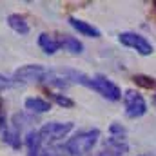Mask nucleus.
<instances>
[{"mask_svg": "<svg viewBox=\"0 0 156 156\" xmlns=\"http://www.w3.org/2000/svg\"><path fill=\"white\" fill-rule=\"evenodd\" d=\"M98 136H100V133H98L96 129L78 133L76 136H73V138L66 144V151L71 156L85 154V153H89V151L94 147V144L98 142Z\"/></svg>", "mask_w": 156, "mask_h": 156, "instance_id": "nucleus-1", "label": "nucleus"}, {"mask_svg": "<svg viewBox=\"0 0 156 156\" xmlns=\"http://www.w3.org/2000/svg\"><path fill=\"white\" fill-rule=\"evenodd\" d=\"M80 78L78 82L80 83H83V85H87V87H91V89H94L96 93H100L104 98H107V100H120L122 98V91L118 89L116 83H113L111 80H107V78H102V76H96V78H85V76H76Z\"/></svg>", "mask_w": 156, "mask_h": 156, "instance_id": "nucleus-2", "label": "nucleus"}, {"mask_svg": "<svg viewBox=\"0 0 156 156\" xmlns=\"http://www.w3.org/2000/svg\"><path fill=\"white\" fill-rule=\"evenodd\" d=\"M123 105H125V115L129 118H140L147 113V104L144 96L133 89L125 91L123 94Z\"/></svg>", "mask_w": 156, "mask_h": 156, "instance_id": "nucleus-3", "label": "nucleus"}, {"mask_svg": "<svg viewBox=\"0 0 156 156\" xmlns=\"http://www.w3.org/2000/svg\"><path fill=\"white\" fill-rule=\"evenodd\" d=\"M73 131V123L71 122H49L40 129V140H47V142H55L60 140L64 136H67Z\"/></svg>", "mask_w": 156, "mask_h": 156, "instance_id": "nucleus-4", "label": "nucleus"}, {"mask_svg": "<svg viewBox=\"0 0 156 156\" xmlns=\"http://www.w3.org/2000/svg\"><path fill=\"white\" fill-rule=\"evenodd\" d=\"M47 69L42 66H22L20 69L15 71V80L24 82V83H31V82H42L47 76Z\"/></svg>", "mask_w": 156, "mask_h": 156, "instance_id": "nucleus-5", "label": "nucleus"}, {"mask_svg": "<svg viewBox=\"0 0 156 156\" xmlns=\"http://www.w3.org/2000/svg\"><path fill=\"white\" fill-rule=\"evenodd\" d=\"M118 40L123 45H127L131 49H136L140 55H151L153 53V45L144 38L142 35H136V33H122L118 37Z\"/></svg>", "mask_w": 156, "mask_h": 156, "instance_id": "nucleus-6", "label": "nucleus"}, {"mask_svg": "<svg viewBox=\"0 0 156 156\" xmlns=\"http://www.w3.org/2000/svg\"><path fill=\"white\" fill-rule=\"evenodd\" d=\"M38 45L42 47V51L47 53V55H55V53L62 47L60 40H56V37L47 35V33H42V35L38 37Z\"/></svg>", "mask_w": 156, "mask_h": 156, "instance_id": "nucleus-7", "label": "nucleus"}, {"mask_svg": "<svg viewBox=\"0 0 156 156\" xmlns=\"http://www.w3.org/2000/svg\"><path fill=\"white\" fill-rule=\"evenodd\" d=\"M69 22H71V26L76 29L78 33H82L83 37H91V38H98V37H100V31H98L94 26H91V24H87V22H83V20L69 18Z\"/></svg>", "mask_w": 156, "mask_h": 156, "instance_id": "nucleus-8", "label": "nucleus"}, {"mask_svg": "<svg viewBox=\"0 0 156 156\" xmlns=\"http://www.w3.org/2000/svg\"><path fill=\"white\" fill-rule=\"evenodd\" d=\"M7 24H9V27H11L13 31H16V33H20V35H27V33H29V26H27L26 18L20 16V15H9Z\"/></svg>", "mask_w": 156, "mask_h": 156, "instance_id": "nucleus-9", "label": "nucleus"}, {"mask_svg": "<svg viewBox=\"0 0 156 156\" xmlns=\"http://www.w3.org/2000/svg\"><path fill=\"white\" fill-rule=\"evenodd\" d=\"M125 149H127V147H125L122 142H118V140H109L107 145L104 147V151L98 156H122L125 153Z\"/></svg>", "mask_w": 156, "mask_h": 156, "instance_id": "nucleus-10", "label": "nucleus"}, {"mask_svg": "<svg viewBox=\"0 0 156 156\" xmlns=\"http://www.w3.org/2000/svg\"><path fill=\"white\" fill-rule=\"evenodd\" d=\"M26 109L35 111V113H45V111L51 109V105H49V102L42 100L38 96H33V98H27L26 100Z\"/></svg>", "mask_w": 156, "mask_h": 156, "instance_id": "nucleus-11", "label": "nucleus"}, {"mask_svg": "<svg viewBox=\"0 0 156 156\" xmlns=\"http://www.w3.org/2000/svg\"><path fill=\"white\" fill-rule=\"evenodd\" d=\"M40 134L37 131H31L26 138V144H27V151H29V156H38L40 153Z\"/></svg>", "mask_w": 156, "mask_h": 156, "instance_id": "nucleus-12", "label": "nucleus"}, {"mask_svg": "<svg viewBox=\"0 0 156 156\" xmlns=\"http://www.w3.org/2000/svg\"><path fill=\"white\" fill-rule=\"evenodd\" d=\"M60 44H62V47H66L71 53H82V49H83V45L76 38H73V37H64V40Z\"/></svg>", "mask_w": 156, "mask_h": 156, "instance_id": "nucleus-13", "label": "nucleus"}, {"mask_svg": "<svg viewBox=\"0 0 156 156\" xmlns=\"http://www.w3.org/2000/svg\"><path fill=\"white\" fill-rule=\"evenodd\" d=\"M134 82H136L138 85H144V87H156V82L153 80V78H149V76L138 75V76H134Z\"/></svg>", "mask_w": 156, "mask_h": 156, "instance_id": "nucleus-14", "label": "nucleus"}, {"mask_svg": "<svg viewBox=\"0 0 156 156\" xmlns=\"http://www.w3.org/2000/svg\"><path fill=\"white\" fill-rule=\"evenodd\" d=\"M55 100H56V104L62 105V107H73V105H75V102H73L71 98L62 96V94H55Z\"/></svg>", "mask_w": 156, "mask_h": 156, "instance_id": "nucleus-15", "label": "nucleus"}, {"mask_svg": "<svg viewBox=\"0 0 156 156\" xmlns=\"http://www.w3.org/2000/svg\"><path fill=\"white\" fill-rule=\"evenodd\" d=\"M42 156H60V149H55V147H51V149H45Z\"/></svg>", "mask_w": 156, "mask_h": 156, "instance_id": "nucleus-16", "label": "nucleus"}, {"mask_svg": "<svg viewBox=\"0 0 156 156\" xmlns=\"http://www.w3.org/2000/svg\"><path fill=\"white\" fill-rule=\"evenodd\" d=\"M0 83H11V82H9V78H5L4 75H0Z\"/></svg>", "mask_w": 156, "mask_h": 156, "instance_id": "nucleus-17", "label": "nucleus"}, {"mask_svg": "<svg viewBox=\"0 0 156 156\" xmlns=\"http://www.w3.org/2000/svg\"><path fill=\"white\" fill-rule=\"evenodd\" d=\"M154 107H156V98H154Z\"/></svg>", "mask_w": 156, "mask_h": 156, "instance_id": "nucleus-18", "label": "nucleus"}, {"mask_svg": "<svg viewBox=\"0 0 156 156\" xmlns=\"http://www.w3.org/2000/svg\"><path fill=\"white\" fill-rule=\"evenodd\" d=\"M144 156H151V154H144Z\"/></svg>", "mask_w": 156, "mask_h": 156, "instance_id": "nucleus-19", "label": "nucleus"}]
</instances>
